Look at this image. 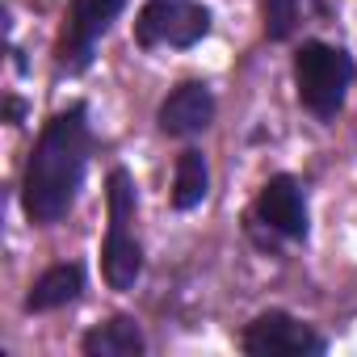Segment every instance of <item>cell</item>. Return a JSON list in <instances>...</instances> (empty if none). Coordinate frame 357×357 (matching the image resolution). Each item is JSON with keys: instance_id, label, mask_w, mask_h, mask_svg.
Wrapping results in <instances>:
<instances>
[{"instance_id": "6da1fadb", "label": "cell", "mask_w": 357, "mask_h": 357, "mask_svg": "<svg viewBox=\"0 0 357 357\" xmlns=\"http://www.w3.org/2000/svg\"><path fill=\"white\" fill-rule=\"evenodd\" d=\"M89 109L72 105L63 114H55L30 155L26 168V185H22V206L34 223H59L80 185H84V168H89Z\"/></svg>"}, {"instance_id": "7a4b0ae2", "label": "cell", "mask_w": 357, "mask_h": 357, "mask_svg": "<svg viewBox=\"0 0 357 357\" xmlns=\"http://www.w3.org/2000/svg\"><path fill=\"white\" fill-rule=\"evenodd\" d=\"M294 84H298V101L315 118H336V109L344 105V93L353 84V59L340 47L303 43L294 55Z\"/></svg>"}, {"instance_id": "3957f363", "label": "cell", "mask_w": 357, "mask_h": 357, "mask_svg": "<svg viewBox=\"0 0 357 357\" xmlns=\"http://www.w3.org/2000/svg\"><path fill=\"white\" fill-rule=\"evenodd\" d=\"M126 9V0H72L68 13V34H63V68L68 72H84L93 63V51L101 43V34L109 30V22Z\"/></svg>"}, {"instance_id": "277c9868", "label": "cell", "mask_w": 357, "mask_h": 357, "mask_svg": "<svg viewBox=\"0 0 357 357\" xmlns=\"http://www.w3.org/2000/svg\"><path fill=\"white\" fill-rule=\"evenodd\" d=\"M244 353L252 357H286V353H324V336H315L307 324L290 319L286 311H265L244 328Z\"/></svg>"}, {"instance_id": "5b68a950", "label": "cell", "mask_w": 357, "mask_h": 357, "mask_svg": "<svg viewBox=\"0 0 357 357\" xmlns=\"http://www.w3.org/2000/svg\"><path fill=\"white\" fill-rule=\"evenodd\" d=\"M257 219L286 236V240H303L307 236V198H303V185L294 181V176H269L261 198H257Z\"/></svg>"}, {"instance_id": "8992f818", "label": "cell", "mask_w": 357, "mask_h": 357, "mask_svg": "<svg viewBox=\"0 0 357 357\" xmlns=\"http://www.w3.org/2000/svg\"><path fill=\"white\" fill-rule=\"evenodd\" d=\"M211 118H215V93L198 80L172 89L160 105V130L172 135V139H190V135L206 130Z\"/></svg>"}, {"instance_id": "52a82bcc", "label": "cell", "mask_w": 357, "mask_h": 357, "mask_svg": "<svg viewBox=\"0 0 357 357\" xmlns=\"http://www.w3.org/2000/svg\"><path fill=\"white\" fill-rule=\"evenodd\" d=\"M101 273H105L109 290H130L139 282V273H143V248H139V240L126 227L109 223V236H105V248H101Z\"/></svg>"}, {"instance_id": "ba28073f", "label": "cell", "mask_w": 357, "mask_h": 357, "mask_svg": "<svg viewBox=\"0 0 357 357\" xmlns=\"http://www.w3.org/2000/svg\"><path fill=\"white\" fill-rule=\"evenodd\" d=\"M84 290V269L80 265H51L26 294V307L30 311H55V307H68L76 303Z\"/></svg>"}, {"instance_id": "9c48e42d", "label": "cell", "mask_w": 357, "mask_h": 357, "mask_svg": "<svg viewBox=\"0 0 357 357\" xmlns=\"http://www.w3.org/2000/svg\"><path fill=\"white\" fill-rule=\"evenodd\" d=\"M80 349L89 357H139L143 353V332H139V324L130 315H114L109 324L93 328L80 340Z\"/></svg>"}, {"instance_id": "30bf717a", "label": "cell", "mask_w": 357, "mask_h": 357, "mask_svg": "<svg viewBox=\"0 0 357 357\" xmlns=\"http://www.w3.org/2000/svg\"><path fill=\"white\" fill-rule=\"evenodd\" d=\"M211 190V172H206V155L202 151H181L176 155V172H172V206L176 211H194Z\"/></svg>"}, {"instance_id": "8fae6325", "label": "cell", "mask_w": 357, "mask_h": 357, "mask_svg": "<svg viewBox=\"0 0 357 357\" xmlns=\"http://www.w3.org/2000/svg\"><path fill=\"white\" fill-rule=\"evenodd\" d=\"M190 0H147L139 22H135V43L139 47H160V43H172V30L181 22Z\"/></svg>"}, {"instance_id": "7c38bea8", "label": "cell", "mask_w": 357, "mask_h": 357, "mask_svg": "<svg viewBox=\"0 0 357 357\" xmlns=\"http://www.w3.org/2000/svg\"><path fill=\"white\" fill-rule=\"evenodd\" d=\"M261 13H265L269 43H286L294 34V22H298V0H261Z\"/></svg>"}, {"instance_id": "4fadbf2b", "label": "cell", "mask_w": 357, "mask_h": 357, "mask_svg": "<svg viewBox=\"0 0 357 357\" xmlns=\"http://www.w3.org/2000/svg\"><path fill=\"white\" fill-rule=\"evenodd\" d=\"M135 215V185H130V172L126 168H114L109 172V223L114 227H126Z\"/></svg>"}, {"instance_id": "5bb4252c", "label": "cell", "mask_w": 357, "mask_h": 357, "mask_svg": "<svg viewBox=\"0 0 357 357\" xmlns=\"http://www.w3.org/2000/svg\"><path fill=\"white\" fill-rule=\"evenodd\" d=\"M5 118H9V122H22V118H26V101H22V97H9V101H5Z\"/></svg>"}]
</instances>
